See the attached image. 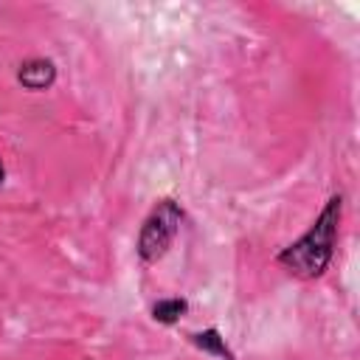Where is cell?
I'll use <instances>...</instances> for the list:
<instances>
[{"mask_svg":"<svg viewBox=\"0 0 360 360\" xmlns=\"http://www.w3.org/2000/svg\"><path fill=\"white\" fill-rule=\"evenodd\" d=\"M343 205H346V197L340 191L329 194V200L323 202L318 217L309 222V228L298 239L284 245L273 262L295 278H304V281L321 278L335 262L338 233H340V222H343Z\"/></svg>","mask_w":360,"mask_h":360,"instance_id":"1","label":"cell"},{"mask_svg":"<svg viewBox=\"0 0 360 360\" xmlns=\"http://www.w3.org/2000/svg\"><path fill=\"white\" fill-rule=\"evenodd\" d=\"M186 219L183 205L174 197H160L143 217L138 236H135V253L141 264H158L174 245L180 225Z\"/></svg>","mask_w":360,"mask_h":360,"instance_id":"2","label":"cell"},{"mask_svg":"<svg viewBox=\"0 0 360 360\" xmlns=\"http://www.w3.org/2000/svg\"><path fill=\"white\" fill-rule=\"evenodd\" d=\"M14 79L28 93H45V90H51L56 84L59 68H56V62L51 56H28V59H22L17 65Z\"/></svg>","mask_w":360,"mask_h":360,"instance_id":"3","label":"cell"},{"mask_svg":"<svg viewBox=\"0 0 360 360\" xmlns=\"http://www.w3.org/2000/svg\"><path fill=\"white\" fill-rule=\"evenodd\" d=\"M186 340L197 352H202V354H208L214 360H236V352L231 349V343L225 340V335L219 332V326H205V329L186 332Z\"/></svg>","mask_w":360,"mask_h":360,"instance_id":"4","label":"cell"},{"mask_svg":"<svg viewBox=\"0 0 360 360\" xmlns=\"http://www.w3.org/2000/svg\"><path fill=\"white\" fill-rule=\"evenodd\" d=\"M188 309H191V304H188L186 295H166V298L152 301L149 315H152V321L160 323V326H174V323H180V321L188 315Z\"/></svg>","mask_w":360,"mask_h":360,"instance_id":"5","label":"cell"},{"mask_svg":"<svg viewBox=\"0 0 360 360\" xmlns=\"http://www.w3.org/2000/svg\"><path fill=\"white\" fill-rule=\"evenodd\" d=\"M6 183V163H3V158H0V186Z\"/></svg>","mask_w":360,"mask_h":360,"instance_id":"6","label":"cell"},{"mask_svg":"<svg viewBox=\"0 0 360 360\" xmlns=\"http://www.w3.org/2000/svg\"><path fill=\"white\" fill-rule=\"evenodd\" d=\"M82 360H93V357H82Z\"/></svg>","mask_w":360,"mask_h":360,"instance_id":"7","label":"cell"}]
</instances>
